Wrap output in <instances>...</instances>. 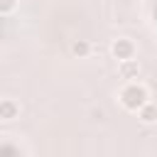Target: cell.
<instances>
[{
	"mask_svg": "<svg viewBox=\"0 0 157 157\" xmlns=\"http://www.w3.org/2000/svg\"><path fill=\"white\" fill-rule=\"evenodd\" d=\"M118 101H120V105H123L125 110L137 113V110L150 101V88H147L145 83H140V81H128V83L118 91Z\"/></svg>",
	"mask_w": 157,
	"mask_h": 157,
	"instance_id": "obj_1",
	"label": "cell"
},
{
	"mask_svg": "<svg viewBox=\"0 0 157 157\" xmlns=\"http://www.w3.org/2000/svg\"><path fill=\"white\" fill-rule=\"evenodd\" d=\"M110 54L118 59V61H125V59H135L137 54V47L130 37H118L113 44H110Z\"/></svg>",
	"mask_w": 157,
	"mask_h": 157,
	"instance_id": "obj_2",
	"label": "cell"
},
{
	"mask_svg": "<svg viewBox=\"0 0 157 157\" xmlns=\"http://www.w3.org/2000/svg\"><path fill=\"white\" fill-rule=\"evenodd\" d=\"M15 118H20V103L15 98H2L0 101V120L2 123H10Z\"/></svg>",
	"mask_w": 157,
	"mask_h": 157,
	"instance_id": "obj_3",
	"label": "cell"
},
{
	"mask_svg": "<svg viewBox=\"0 0 157 157\" xmlns=\"http://www.w3.org/2000/svg\"><path fill=\"white\" fill-rule=\"evenodd\" d=\"M118 74H120V78H125V81L137 78V76H140V61H137V59L118 61Z\"/></svg>",
	"mask_w": 157,
	"mask_h": 157,
	"instance_id": "obj_4",
	"label": "cell"
},
{
	"mask_svg": "<svg viewBox=\"0 0 157 157\" xmlns=\"http://www.w3.org/2000/svg\"><path fill=\"white\" fill-rule=\"evenodd\" d=\"M137 118H140V123H145V125H155V123H157V103H155V101H147V103L137 110Z\"/></svg>",
	"mask_w": 157,
	"mask_h": 157,
	"instance_id": "obj_5",
	"label": "cell"
},
{
	"mask_svg": "<svg viewBox=\"0 0 157 157\" xmlns=\"http://www.w3.org/2000/svg\"><path fill=\"white\" fill-rule=\"evenodd\" d=\"M71 52H74V56H78V59H86V56L91 54V42H86V39H78V42H74V44H71Z\"/></svg>",
	"mask_w": 157,
	"mask_h": 157,
	"instance_id": "obj_6",
	"label": "cell"
},
{
	"mask_svg": "<svg viewBox=\"0 0 157 157\" xmlns=\"http://www.w3.org/2000/svg\"><path fill=\"white\" fill-rule=\"evenodd\" d=\"M17 5H20V0H0V15L2 17H10L17 10Z\"/></svg>",
	"mask_w": 157,
	"mask_h": 157,
	"instance_id": "obj_7",
	"label": "cell"
}]
</instances>
